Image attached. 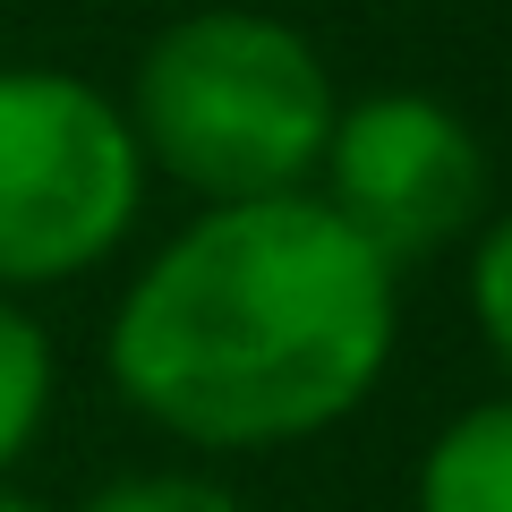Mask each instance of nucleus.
<instances>
[{
	"instance_id": "nucleus-1",
	"label": "nucleus",
	"mask_w": 512,
	"mask_h": 512,
	"mask_svg": "<svg viewBox=\"0 0 512 512\" xmlns=\"http://www.w3.org/2000/svg\"><path fill=\"white\" fill-rule=\"evenodd\" d=\"M393 265L316 197L205 205L111 308V384L197 453H274L342 427L393 367Z\"/></svg>"
},
{
	"instance_id": "nucleus-2",
	"label": "nucleus",
	"mask_w": 512,
	"mask_h": 512,
	"mask_svg": "<svg viewBox=\"0 0 512 512\" xmlns=\"http://www.w3.org/2000/svg\"><path fill=\"white\" fill-rule=\"evenodd\" d=\"M120 111L137 128V154L180 188H197L205 205H256L316 188L342 94L299 26L265 9H197L146 43Z\"/></svg>"
},
{
	"instance_id": "nucleus-3",
	"label": "nucleus",
	"mask_w": 512,
	"mask_h": 512,
	"mask_svg": "<svg viewBox=\"0 0 512 512\" xmlns=\"http://www.w3.org/2000/svg\"><path fill=\"white\" fill-rule=\"evenodd\" d=\"M146 205L137 128L69 69H0V299L103 265Z\"/></svg>"
},
{
	"instance_id": "nucleus-4",
	"label": "nucleus",
	"mask_w": 512,
	"mask_h": 512,
	"mask_svg": "<svg viewBox=\"0 0 512 512\" xmlns=\"http://www.w3.org/2000/svg\"><path fill=\"white\" fill-rule=\"evenodd\" d=\"M487 188H495V163L453 103L384 86V94L342 103L308 197L333 205L402 274V265L444 256L453 239H470L487 222Z\"/></svg>"
},
{
	"instance_id": "nucleus-5",
	"label": "nucleus",
	"mask_w": 512,
	"mask_h": 512,
	"mask_svg": "<svg viewBox=\"0 0 512 512\" xmlns=\"http://www.w3.org/2000/svg\"><path fill=\"white\" fill-rule=\"evenodd\" d=\"M419 512H512V393L504 402H470L461 419L436 427L419 453Z\"/></svg>"
},
{
	"instance_id": "nucleus-6",
	"label": "nucleus",
	"mask_w": 512,
	"mask_h": 512,
	"mask_svg": "<svg viewBox=\"0 0 512 512\" xmlns=\"http://www.w3.org/2000/svg\"><path fill=\"white\" fill-rule=\"evenodd\" d=\"M43 419H52V342L18 299H0V478L43 436Z\"/></svg>"
},
{
	"instance_id": "nucleus-7",
	"label": "nucleus",
	"mask_w": 512,
	"mask_h": 512,
	"mask_svg": "<svg viewBox=\"0 0 512 512\" xmlns=\"http://www.w3.org/2000/svg\"><path fill=\"white\" fill-rule=\"evenodd\" d=\"M77 512H248V504L205 470H128L111 487H94Z\"/></svg>"
},
{
	"instance_id": "nucleus-8",
	"label": "nucleus",
	"mask_w": 512,
	"mask_h": 512,
	"mask_svg": "<svg viewBox=\"0 0 512 512\" xmlns=\"http://www.w3.org/2000/svg\"><path fill=\"white\" fill-rule=\"evenodd\" d=\"M470 316L487 333V350L512 367V205L478 231V256H470Z\"/></svg>"
},
{
	"instance_id": "nucleus-9",
	"label": "nucleus",
	"mask_w": 512,
	"mask_h": 512,
	"mask_svg": "<svg viewBox=\"0 0 512 512\" xmlns=\"http://www.w3.org/2000/svg\"><path fill=\"white\" fill-rule=\"evenodd\" d=\"M0 512H43V504H35V495H18L9 478H0Z\"/></svg>"
}]
</instances>
